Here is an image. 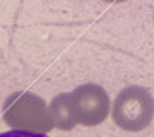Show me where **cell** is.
<instances>
[{
    "label": "cell",
    "mask_w": 154,
    "mask_h": 137,
    "mask_svg": "<svg viewBox=\"0 0 154 137\" xmlns=\"http://www.w3.org/2000/svg\"><path fill=\"white\" fill-rule=\"evenodd\" d=\"M4 120L12 130L48 134L53 129L45 99L29 91L12 93L4 101Z\"/></svg>",
    "instance_id": "obj_1"
},
{
    "label": "cell",
    "mask_w": 154,
    "mask_h": 137,
    "mask_svg": "<svg viewBox=\"0 0 154 137\" xmlns=\"http://www.w3.org/2000/svg\"><path fill=\"white\" fill-rule=\"evenodd\" d=\"M111 118L122 130H144L154 118V98L140 86H128L116 94Z\"/></svg>",
    "instance_id": "obj_2"
},
{
    "label": "cell",
    "mask_w": 154,
    "mask_h": 137,
    "mask_svg": "<svg viewBox=\"0 0 154 137\" xmlns=\"http://www.w3.org/2000/svg\"><path fill=\"white\" fill-rule=\"evenodd\" d=\"M70 103L75 122L86 127H96L106 120L111 110L110 96L99 84H82L70 93Z\"/></svg>",
    "instance_id": "obj_3"
},
{
    "label": "cell",
    "mask_w": 154,
    "mask_h": 137,
    "mask_svg": "<svg viewBox=\"0 0 154 137\" xmlns=\"http://www.w3.org/2000/svg\"><path fill=\"white\" fill-rule=\"evenodd\" d=\"M103 2H108V4H118V2H125V0H103Z\"/></svg>",
    "instance_id": "obj_6"
},
{
    "label": "cell",
    "mask_w": 154,
    "mask_h": 137,
    "mask_svg": "<svg viewBox=\"0 0 154 137\" xmlns=\"http://www.w3.org/2000/svg\"><path fill=\"white\" fill-rule=\"evenodd\" d=\"M0 137H48L46 134H34V132H24V130H9L0 134Z\"/></svg>",
    "instance_id": "obj_5"
},
{
    "label": "cell",
    "mask_w": 154,
    "mask_h": 137,
    "mask_svg": "<svg viewBox=\"0 0 154 137\" xmlns=\"http://www.w3.org/2000/svg\"><path fill=\"white\" fill-rule=\"evenodd\" d=\"M50 117L53 122V129L58 130H72L77 125L75 117H74V110L70 103V93H60L51 99L48 106Z\"/></svg>",
    "instance_id": "obj_4"
}]
</instances>
